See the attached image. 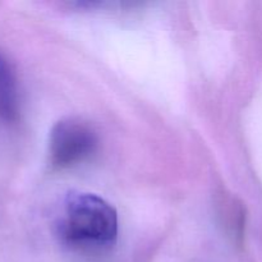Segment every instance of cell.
<instances>
[{
    "label": "cell",
    "instance_id": "cell-1",
    "mask_svg": "<svg viewBox=\"0 0 262 262\" xmlns=\"http://www.w3.org/2000/svg\"><path fill=\"white\" fill-rule=\"evenodd\" d=\"M59 233L69 245L110 246L118 235L117 211L96 194L71 192L64 200Z\"/></svg>",
    "mask_w": 262,
    "mask_h": 262
},
{
    "label": "cell",
    "instance_id": "cell-3",
    "mask_svg": "<svg viewBox=\"0 0 262 262\" xmlns=\"http://www.w3.org/2000/svg\"><path fill=\"white\" fill-rule=\"evenodd\" d=\"M19 115L17 78L7 56L0 50V122L13 123Z\"/></svg>",
    "mask_w": 262,
    "mask_h": 262
},
{
    "label": "cell",
    "instance_id": "cell-2",
    "mask_svg": "<svg viewBox=\"0 0 262 262\" xmlns=\"http://www.w3.org/2000/svg\"><path fill=\"white\" fill-rule=\"evenodd\" d=\"M97 136L87 123L68 118L56 123L50 132L49 158L53 168L64 169L82 163L96 151Z\"/></svg>",
    "mask_w": 262,
    "mask_h": 262
}]
</instances>
